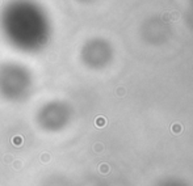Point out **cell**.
<instances>
[{
    "mask_svg": "<svg viewBox=\"0 0 193 186\" xmlns=\"http://www.w3.org/2000/svg\"><path fill=\"white\" fill-rule=\"evenodd\" d=\"M96 123H97L99 127H103V126H105V118L99 117V118H97V121H96Z\"/></svg>",
    "mask_w": 193,
    "mask_h": 186,
    "instance_id": "obj_2",
    "label": "cell"
},
{
    "mask_svg": "<svg viewBox=\"0 0 193 186\" xmlns=\"http://www.w3.org/2000/svg\"><path fill=\"white\" fill-rule=\"evenodd\" d=\"M181 130H183V127H181V125H180V123H173V125L171 126V131L173 134H180L181 132Z\"/></svg>",
    "mask_w": 193,
    "mask_h": 186,
    "instance_id": "obj_1",
    "label": "cell"
},
{
    "mask_svg": "<svg viewBox=\"0 0 193 186\" xmlns=\"http://www.w3.org/2000/svg\"><path fill=\"white\" fill-rule=\"evenodd\" d=\"M162 18H163V20H169V18H171L169 17V13H164V15L162 16Z\"/></svg>",
    "mask_w": 193,
    "mask_h": 186,
    "instance_id": "obj_5",
    "label": "cell"
},
{
    "mask_svg": "<svg viewBox=\"0 0 193 186\" xmlns=\"http://www.w3.org/2000/svg\"><path fill=\"white\" fill-rule=\"evenodd\" d=\"M169 15H171V16H169V17H171L172 20H177V18L180 17V16H179V12H176V10H173V12H171V13H169Z\"/></svg>",
    "mask_w": 193,
    "mask_h": 186,
    "instance_id": "obj_3",
    "label": "cell"
},
{
    "mask_svg": "<svg viewBox=\"0 0 193 186\" xmlns=\"http://www.w3.org/2000/svg\"><path fill=\"white\" fill-rule=\"evenodd\" d=\"M117 92H118V96H124V94H125V89L124 88H120Z\"/></svg>",
    "mask_w": 193,
    "mask_h": 186,
    "instance_id": "obj_4",
    "label": "cell"
}]
</instances>
